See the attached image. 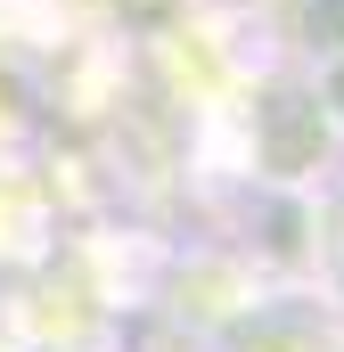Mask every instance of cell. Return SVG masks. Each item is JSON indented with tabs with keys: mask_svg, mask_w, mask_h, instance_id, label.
<instances>
[{
	"mask_svg": "<svg viewBox=\"0 0 344 352\" xmlns=\"http://www.w3.org/2000/svg\"><path fill=\"white\" fill-rule=\"evenodd\" d=\"M303 74H312V98H320V115H328V131L344 140V50H320V58H312Z\"/></svg>",
	"mask_w": 344,
	"mask_h": 352,
	"instance_id": "cell-2",
	"label": "cell"
},
{
	"mask_svg": "<svg viewBox=\"0 0 344 352\" xmlns=\"http://www.w3.org/2000/svg\"><path fill=\"white\" fill-rule=\"evenodd\" d=\"M303 263L320 278V295L344 311V173L312 188V254H303Z\"/></svg>",
	"mask_w": 344,
	"mask_h": 352,
	"instance_id": "cell-1",
	"label": "cell"
}]
</instances>
